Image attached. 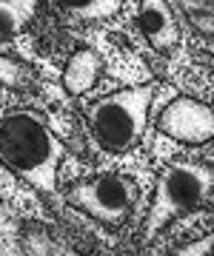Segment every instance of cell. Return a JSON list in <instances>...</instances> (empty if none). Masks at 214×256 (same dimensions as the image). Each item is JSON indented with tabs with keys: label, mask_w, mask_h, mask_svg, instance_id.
<instances>
[{
	"label": "cell",
	"mask_w": 214,
	"mask_h": 256,
	"mask_svg": "<svg viewBox=\"0 0 214 256\" xmlns=\"http://www.w3.org/2000/svg\"><path fill=\"white\" fill-rule=\"evenodd\" d=\"M66 156L43 114L18 108L0 117V162L40 194H55L57 171Z\"/></svg>",
	"instance_id": "cell-1"
},
{
	"label": "cell",
	"mask_w": 214,
	"mask_h": 256,
	"mask_svg": "<svg viewBox=\"0 0 214 256\" xmlns=\"http://www.w3.org/2000/svg\"><path fill=\"white\" fill-rule=\"evenodd\" d=\"M154 82H140L112 92L86 106V122L94 142L109 154H126L140 142L149 126Z\"/></svg>",
	"instance_id": "cell-2"
},
{
	"label": "cell",
	"mask_w": 214,
	"mask_h": 256,
	"mask_svg": "<svg viewBox=\"0 0 214 256\" xmlns=\"http://www.w3.org/2000/svg\"><path fill=\"white\" fill-rule=\"evenodd\" d=\"M214 196V171L203 162H171L157 176L154 200L146 214V236H157L168 222L200 210Z\"/></svg>",
	"instance_id": "cell-3"
},
{
	"label": "cell",
	"mask_w": 214,
	"mask_h": 256,
	"mask_svg": "<svg viewBox=\"0 0 214 256\" xmlns=\"http://www.w3.org/2000/svg\"><path fill=\"white\" fill-rule=\"evenodd\" d=\"M140 200V188L131 176L123 174H94L92 180L72 185L66 191V202L77 208L80 214L92 216L100 225L117 228L131 216V210Z\"/></svg>",
	"instance_id": "cell-4"
},
{
	"label": "cell",
	"mask_w": 214,
	"mask_h": 256,
	"mask_svg": "<svg viewBox=\"0 0 214 256\" xmlns=\"http://www.w3.org/2000/svg\"><path fill=\"white\" fill-rule=\"evenodd\" d=\"M157 131L180 146H205L214 140V108L203 100L180 94L160 111Z\"/></svg>",
	"instance_id": "cell-5"
},
{
	"label": "cell",
	"mask_w": 214,
	"mask_h": 256,
	"mask_svg": "<svg viewBox=\"0 0 214 256\" xmlns=\"http://www.w3.org/2000/svg\"><path fill=\"white\" fill-rule=\"evenodd\" d=\"M134 23L140 34L149 40V46L160 54H168L180 46V26L168 0H140Z\"/></svg>",
	"instance_id": "cell-6"
},
{
	"label": "cell",
	"mask_w": 214,
	"mask_h": 256,
	"mask_svg": "<svg viewBox=\"0 0 214 256\" xmlns=\"http://www.w3.org/2000/svg\"><path fill=\"white\" fill-rule=\"evenodd\" d=\"M103 77V57L94 48H77L75 54L66 60L63 68V88L72 97L92 92L97 80Z\"/></svg>",
	"instance_id": "cell-7"
},
{
	"label": "cell",
	"mask_w": 214,
	"mask_h": 256,
	"mask_svg": "<svg viewBox=\"0 0 214 256\" xmlns=\"http://www.w3.org/2000/svg\"><path fill=\"white\" fill-rule=\"evenodd\" d=\"M60 14L80 23H97V20H112L123 9V0H52Z\"/></svg>",
	"instance_id": "cell-8"
},
{
	"label": "cell",
	"mask_w": 214,
	"mask_h": 256,
	"mask_svg": "<svg viewBox=\"0 0 214 256\" xmlns=\"http://www.w3.org/2000/svg\"><path fill=\"white\" fill-rule=\"evenodd\" d=\"M40 0H0V43L18 37L38 18Z\"/></svg>",
	"instance_id": "cell-9"
},
{
	"label": "cell",
	"mask_w": 214,
	"mask_h": 256,
	"mask_svg": "<svg viewBox=\"0 0 214 256\" xmlns=\"http://www.w3.org/2000/svg\"><path fill=\"white\" fill-rule=\"evenodd\" d=\"M200 32L214 37V0H177Z\"/></svg>",
	"instance_id": "cell-10"
},
{
	"label": "cell",
	"mask_w": 214,
	"mask_h": 256,
	"mask_svg": "<svg viewBox=\"0 0 214 256\" xmlns=\"http://www.w3.org/2000/svg\"><path fill=\"white\" fill-rule=\"evenodd\" d=\"M32 80V74L23 63L12 60V57H3L0 54V82L3 86H12V88H23L26 82Z\"/></svg>",
	"instance_id": "cell-11"
},
{
	"label": "cell",
	"mask_w": 214,
	"mask_h": 256,
	"mask_svg": "<svg viewBox=\"0 0 214 256\" xmlns=\"http://www.w3.org/2000/svg\"><path fill=\"white\" fill-rule=\"evenodd\" d=\"M214 250V236H203V239H197V242H186V245H180V248H171V254L177 256H191V254H211Z\"/></svg>",
	"instance_id": "cell-12"
}]
</instances>
